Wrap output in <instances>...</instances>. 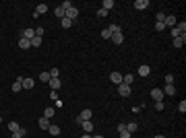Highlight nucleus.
<instances>
[{"mask_svg":"<svg viewBox=\"0 0 186 138\" xmlns=\"http://www.w3.org/2000/svg\"><path fill=\"white\" fill-rule=\"evenodd\" d=\"M91 115H93V111H91V109H83V111H81V115L77 117V124H81V122H89V120H91Z\"/></svg>","mask_w":186,"mask_h":138,"instance_id":"obj_1","label":"nucleus"},{"mask_svg":"<svg viewBox=\"0 0 186 138\" xmlns=\"http://www.w3.org/2000/svg\"><path fill=\"white\" fill-rule=\"evenodd\" d=\"M116 89H118V93H120V97H128V95H130V89H132V87H130V85H124V82H120Z\"/></svg>","mask_w":186,"mask_h":138,"instance_id":"obj_2","label":"nucleus"},{"mask_svg":"<svg viewBox=\"0 0 186 138\" xmlns=\"http://www.w3.org/2000/svg\"><path fill=\"white\" fill-rule=\"evenodd\" d=\"M21 37H23V39H29V41H31V39L35 37V31L31 29V27H27V29H23V31H21Z\"/></svg>","mask_w":186,"mask_h":138,"instance_id":"obj_3","label":"nucleus"},{"mask_svg":"<svg viewBox=\"0 0 186 138\" xmlns=\"http://www.w3.org/2000/svg\"><path fill=\"white\" fill-rule=\"evenodd\" d=\"M77 17H79V11H77V6H70V8H66V19L75 21Z\"/></svg>","mask_w":186,"mask_h":138,"instance_id":"obj_4","label":"nucleus"},{"mask_svg":"<svg viewBox=\"0 0 186 138\" xmlns=\"http://www.w3.org/2000/svg\"><path fill=\"white\" fill-rule=\"evenodd\" d=\"M110 81L114 82V85H120V82H122V74H120V72H110Z\"/></svg>","mask_w":186,"mask_h":138,"instance_id":"obj_5","label":"nucleus"},{"mask_svg":"<svg viewBox=\"0 0 186 138\" xmlns=\"http://www.w3.org/2000/svg\"><path fill=\"white\" fill-rule=\"evenodd\" d=\"M132 6H135L137 11H145V8L149 6V0H137V2H135Z\"/></svg>","mask_w":186,"mask_h":138,"instance_id":"obj_6","label":"nucleus"},{"mask_svg":"<svg viewBox=\"0 0 186 138\" xmlns=\"http://www.w3.org/2000/svg\"><path fill=\"white\" fill-rule=\"evenodd\" d=\"M44 12H48V4H37V8H35V12H33V19H37V17L44 14Z\"/></svg>","mask_w":186,"mask_h":138,"instance_id":"obj_7","label":"nucleus"},{"mask_svg":"<svg viewBox=\"0 0 186 138\" xmlns=\"http://www.w3.org/2000/svg\"><path fill=\"white\" fill-rule=\"evenodd\" d=\"M110 39H112L116 46H122V43H124V35H122V33H114L112 37H110Z\"/></svg>","mask_w":186,"mask_h":138,"instance_id":"obj_8","label":"nucleus"},{"mask_svg":"<svg viewBox=\"0 0 186 138\" xmlns=\"http://www.w3.org/2000/svg\"><path fill=\"white\" fill-rule=\"evenodd\" d=\"M137 72H139V76H149V74H151V68H149L147 64H143V66H139Z\"/></svg>","mask_w":186,"mask_h":138,"instance_id":"obj_9","label":"nucleus"},{"mask_svg":"<svg viewBox=\"0 0 186 138\" xmlns=\"http://www.w3.org/2000/svg\"><path fill=\"white\" fill-rule=\"evenodd\" d=\"M151 97L155 99V101H163V91H161V89H153Z\"/></svg>","mask_w":186,"mask_h":138,"instance_id":"obj_10","label":"nucleus"},{"mask_svg":"<svg viewBox=\"0 0 186 138\" xmlns=\"http://www.w3.org/2000/svg\"><path fill=\"white\" fill-rule=\"evenodd\" d=\"M60 87H62L60 79H50V89H52V91H58Z\"/></svg>","mask_w":186,"mask_h":138,"instance_id":"obj_11","label":"nucleus"},{"mask_svg":"<svg viewBox=\"0 0 186 138\" xmlns=\"http://www.w3.org/2000/svg\"><path fill=\"white\" fill-rule=\"evenodd\" d=\"M54 114H56V109H54L52 105H48L46 109H44V117H48V120H52V117H54Z\"/></svg>","mask_w":186,"mask_h":138,"instance_id":"obj_12","label":"nucleus"},{"mask_svg":"<svg viewBox=\"0 0 186 138\" xmlns=\"http://www.w3.org/2000/svg\"><path fill=\"white\" fill-rule=\"evenodd\" d=\"M176 23H178V21H176V17H174V14L165 17V21H163V25H165V27H176Z\"/></svg>","mask_w":186,"mask_h":138,"instance_id":"obj_13","label":"nucleus"},{"mask_svg":"<svg viewBox=\"0 0 186 138\" xmlns=\"http://www.w3.org/2000/svg\"><path fill=\"white\" fill-rule=\"evenodd\" d=\"M186 43V33L184 35H180V37H176L174 39V47H182Z\"/></svg>","mask_w":186,"mask_h":138,"instance_id":"obj_14","label":"nucleus"},{"mask_svg":"<svg viewBox=\"0 0 186 138\" xmlns=\"http://www.w3.org/2000/svg\"><path fill=\"white\" fill-rule=\"evenodd\" d=\"M37 122H39V128H42V130H48V128H50V120H48V117H44V115H42Z\"/></svg>","mask_w":186,"mask_h":138,"instance_id":"obj_15","label":"nucleus"},{"mask_svg":"<svg viewBox=\"0 0 186 138\" xmlns=\"http://www.w3.org/2000/svg\"><path fill=\"white\" fill-rule=\"evenodd\" d=\"M83 130H85V134H91L93 132V122H81Z\"/></svg>","mask_w":186,"mask_h":138,"instance_id":"obj_16","label":"nucleus"},{"mask_svg":"<svg viewBox=\"0 0 186 138\" xmlns=\"http://www.w3.org/2000/svg\"><path fill=\"white\" fill-rule=\"evenodd\" d=\"M15 93H19V91H23V82H21V79H17V81L12 82V87H11Z\"/></svg>","mask_w":186,"mask_h":138,"instance_id":"obj_17","label":"nucleus"},{"mask_svg":"<svg viewBox=\"0 0 186 138\" xmlns=\"http://www.w3.org/2000/svg\"><path fill=\"white\" fill-rule=\"evenodd\" d=\"M48 132H50L52 136H58V134H60V126H56V124H50V128H48Z\"/></svg>","mask_w":186,"mask_h":138,"instance_id":"obj_18","label":"nucleus"},{"mask_svg":"<svg viewBox=\"0 0 186 138\" xmlns=\"http://www.w3.org/2000/svg\"><path fill=\"white\" fill-rule=\"evenodd\" d=\"M161 91H163V95H174V93H176V87H174V85H165Z\"/></svg>","mask_w":186,"mask_h":138,"instance_id":"obj_19","label":"nucleus"},{"mask_svg":"<svg viewBox=\"0 0 186 138\" xmlns=\"http://www.w3.org/2000/svg\"><path fill=\"white\" fill-rule=\"evenodd\" d=\"M19 47H21V50H29V47H31V41L21 37V39H19Z\"/></svg>","mask_w":186,"mask_h":138,"instance_id":"obj_20","label":"nucleus"},{"mask_svg":"<svg viewBox=\"0 0 186 138\" xmlns=\"http://www.w3.org/2000/svg\"><path fill=\"white\" fill-rule=\"evenodd\" d=\"M101 8H104V11H112V8H114V0H104V2H101Z\"/></svg>","mask_w":186,"mask_h":138,"instance_id":"obj_21","label":"nucleus"},{"mask_svg":"<svg viewBox=\"0 0 186 138\" xmlns=\"http://www.w3.org/2000/svg\"><path fill=\"white\" fill-rule=\"evenodd\" d=\"M108 31L114 35V33H122V29H120V25H116V23H112L110 27H108Z\"/></svg>","mask_w":186,"mask_h":138,"instance_id":"obj_22","label":"nucleus"},{"mask_svg":"<svg viewBox=\"0 0 186 138\" xmlns=\"http://www.w3.org/2000/svg\"><path fill=\"white\" fill-rule=\"evenodd\" d=\"M137 130H139L137 122H128V124H126V132H130V134H132V132H137Z\"/></svg>","mask_w":186,"mask_h":138,"instance_id":"obj_23","label":"nucleus"},{"mask_svg":"<svg viewBox=\"0 0 186 138\" xmlns=\"http://www.w3.org/2000/svg\"><path fill=\"white\" fill-rule=\"evenodd\" d=\"M23 89H33V79H21Z\"/></svg>","mask_w":186,"mask_h":138,"instance_id":"obj_24","label":"nucleus"},{"mask_svg":"<svg viewBox=\"0 0 186 138\" xmlns=\"http://www.w3.org/2000/svg\"><path fill=\"white\" fill-rule=\"evenodd\" d=\"M54 14H56V17H58L60 21H62V19H64V17H66V11H64V8H62V6H58V8H56V11H54Z\"/></svg>","mask_w":186,"mask_h":138,"instance_id":"obj_25","label":"nucleus"},{"mask_svg":"<svg viewBox=\"0 0 186 138\" xmlns=\"http://www.w3.org/2000/svg\"><path fill=\"white\" fill-rule=\"evenodd\" d=\"M25 134H27V130H25V128H19L17 132H12V138H23Z\"/></svg>","mask_w":186,"mask_h":138,"instance_id":"obj_26","label":"nucleus"},{"mask_svg":"<svg viewBox=\"0 0 186 138\" xmlns=\"http://www.w3.org/2000/svg\"><path fill=\"white\" fill-rule=\"evenodd\" d=\"M60 25H62V29H70V27H72V21H70V19H66V17H64V19L60 21Z\"/></svg>","mask_w":186,"mask_h":138,"instance_id":"obj_27","label":"nucleus"},{"mask_svg":"<svg viewBox=\"0 0 186 138\" xmlns=\"http://www.w3.org/2000/svg\"><path fill=\"white\" fill-rule=\"evenodd\" d=\"M31 46H33V47H39V46H42V37H37V35H35L33 39H31Z\"/></svg>","mask_w":186,"mask_h":138,"instance_id":"obj_28","label":"nucleus"},{"mask_svg":"<svg viewBox=\"0 0 186 138\" xmlns=\"http://www.w3.org/2000/svg\"><path fill=\"white\" fill-rule=\"evenodd\" d=\"M39 81L42 82H50V72H42V74H39Z\"/></svg>","mask_w":186,"mask_h":138,"instance_id":"obj_29","label":"nucleus"},{"mask_svg":"<svg viewBox=\"0 0 186 138\" xmlns=\"http://www.w3.org/2000/svg\"><path fill=\"white\" fill-rule=\"evenodd\" d=\"M176 29L180 31V33H186V23L182 21V23H176Z\"/></svg>","mask_w":186,"mask_h":138,"instance_id":"obj_30","label":"nucleus"},{"mask_svg":"<svg viewBox=\"0 0 186 138\" xmlns=\"http://www.w3.org/2000/svg\"><path fill=\"white\" fill-rule=\"evenodd\" d=\"M19 124H17V122H8V130H11V132H17V130H19Z\"/></svg>","mask_w":186,"mask_h":138,"instance_id":"obj_31","label":"nucleus"},{"mask_svg":"<svg viewBox=\"0 0 186 138\" xmlns=\"http://www.w3.org/2000/svg\"><path fill=\"white\" fill-rule=\"evenodd\" d=\"M58 76H60V70L58 68H52V70H50V79H58Z\"/></svg>","mask_w":186,"mask_h":138,"instance_id":"obj_32","label":"nucleus"},{"mask_svg":"<svg viewBox=\"0 0 186 138\" xmlns=\"http://www.w3.org/2000/svg\"><path fill=\"white\" fill-rule=\"evenodd\" d=\"M178 111H180V114H184V111H186V101H184V99L178 103Z\"/></svg>","mask_w":186,"mask_h":138,"instance_id":"obj_33","label":"nucleus"},{"mask_svg":"<svg viewBox=\"0 0 186 138\" xmlns=\"http://www.w3.org/2000/svg\"><path fill=\"white\" fill-rule=\"evenodd\" d=\"M165 85H174V74H165Z\"/></svg>","mask_w":186,"mask_h":138,"instance_id":"obj_34","label":"nucleus"},{"mask_svg":"<svg viewBox=\"0 0 186 138\" xmlns=\"http://www.w3.org/2000/svg\"><path fill=\"white\" fill-rule=\"evenodd\" d=\"M163 107H165V103H163V101H155V109H157V111H161Z\"/></svg>","mask_w":186,"mask_h":138,"instance_id":"obj_35","label":"nucleus"},{"mask_svg":"<svg viewBox=\"0 0 186 138\" xmlns=\"http://www.w3.org/2000/svg\"><path fill=\"white\" fill-rule=\"evenodd\" d=\"M180 35H184V33H180V31H178V29H176V27H172V37H180Z\"/></svg>","mask_w":186,"mask_h":138,"instance_id":"obj_36","label":"nucleus"},{"mask_svg":"<svg viewBox=\"0 0 186 138\" xmlns=\"http://www.w3.org/2000/svg\"><path fill=\"white\" fill-rule=\"evenodd\" d=\"M155 19H157V23H163V21H165V14H163V12H157Z\"/></svg>","mask_w":186,"mask_h":138,"instance_id":"obj_37","label":"nucleus"},{"mask_svg":"<svg viewBox=\"0 0 186 138\" xmlns=\"http://www.w3.org/2000/svg\"><path fill=\"white\" fill-rule=\"evenodd\" d=\"M97 17H99V19H104V17H108V11H104V8H99V11H97Z\"/></svg>","mask_w":186,"mask_h":138,"instance_id":"obj_38","label":"nucleus"},{"mask_svg":"<svg viewBox=\"0 0 186 138\" xmlns=\"http://www.w3.org/2000/svg\"><path fill=\"white\" fill-rule=\"evenodd\" d=\"M101 37H104V39H110V37H112V33H110L108 29H104V31H101Z\"/></svg>","mask_w":186,"mask_h":138,"instance_id":"obj_39","label":"nucleus"},{"mask_svg":"<svg viewBox=\"0 0 186 138\" xmlns=\"http://www.w3.org/2000/svg\"><path fill=\"white\" fill-rule=\"evenodd\" d=\"M50 99L56 101V99H58V91H50Z\"/></svg>","mask_w":186,"mask_h":138,"instance_id":"obj_40","label":"nucleus"},{"mask_svg":"<svg viewBox=\"0 0 186 138\" xmlns=\"http://www.w3.org/2000/svg\"><path fill=\"white\" fill-rule=\"evenodd\" d=\"M165 29V25L163 23H155V31H163Z\"/></svg>","mask_w":186,"mask_h":138,"instance_id":"obj_41","label":"nucleus"},{"mask_svg":"<svg viewBox=\"0 0 186 138\" xmlns=\"http://www.w3.org/2000/svg\"><path fill=\"white\" fill-rule=\"evenodd\" d=\"M120 138H132V134H130V132H126V130H124V132H120Z\"/></svg>","mask_w":186,"mask_h":138,"instance_id":"obj_42","label":"nucleus"},{"mask_svg":"<svg viewBox=\"0 0 186 138\" xmlns=\"http://www.w3.org/2000/svg\"><path fill=\"white\" fill-rule=\"evenodd\" d=\"M70 6H72V2H70V0H66V2H62V8H64V11H66V8H70Z\"/></svg>","mask_w":186,"mask_h":138,"instance_id":"obj_43","label":"nucleus"},{"mask_svg":"<svg viewBox=\"0 0 186 138\" xmlns=\"http://www.w3.org/2000/svg\"><path fill=\"white\" fill-rule=\"evenodd\" d=\"M35 35L42 37V35H44V27H37V29H35Z\"/></svg>","mask_w":186,"mask_h":138,"instance_id":"obj_44","label":"nucleus"},{"mask_svg":"<svg viewBox=\"0 0 186 138\" xmlns=\"http://www.w3.org/2000/svg\"><path fill=\"white\" fill-rule=\"evenodd\" d=\"M126 130V124H118V132H124Z\"/></svg>","mask_w":186,"mask_h":138,"instance_id":"obj_45","label":"nucleus"},{"mask_svg":"<svg viewBox=\"0 0 186 138\" xmlns=\"http://www.w3.org/2000/svg\"><path fill=\"white\" fill-rule=\"evenodd\" d=\"M81 138H93V136H91V134H83Z\"/></svg>","mask_w":186,"mask_h":138,"instance_id":"obj_46","label":"nucleus"},{"mask_svg":"<svg viewBox=\"0 0 186 138\" xmlns=\"http://www.w3.org/2000/svg\"><path fill=\"white\" fill-rule=\"evenodd\" d=\"M153 138H165V136H163V134H157V136H153Z\"/></svg>","mask_w":186,"mask_h":138,"instance_id":"obj_47","label":"nucleus"},{"mask_svg":"<svg viewBox=\"0 0 186 138\" xmlns=\"http://www.w3.org/2000/svg\"><path fill=\"white\" fill-rule=\"evenodd\" d=\"M93 138H104V136H93Z\"/></svg>","mask_w":186,"mask_h":138,"instance_id":"obj_48","label":"nucleus"},{"mask_svg":"<svg viewBox=\"0 0 186 138\" xmlns=\"http://www.w3.org/2000/svg\"><path fill=\"white\" fill-rule=\"evenodd\" d=\"M0 122H2V120H0Z\"/></svg>","mask_w":186,"mask_h":138,"instance_id":"obj_49","label":"nucleus"}]
</instances>
